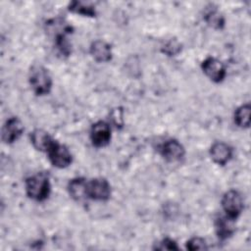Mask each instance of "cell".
I'll return each mask as SVG.
<instances>
[{
    "mask_svg": "<svg viewBox=\"0 0 251 251\" xmlns=\"http://www.w3.org/2000/svg\"><path fill=\"white\" fill-rule=\"evenodd\" d=\"M51 190L49 176L44 173H37L25 179L26 195L35 201L48 198Z\"/></svg>",
    "mask_w": 251,
    "mask_h": 251,
    "instance_id": "obj_1",
    "label": "cell"
},
{
    "mask_svg": "<svg viewBox=\"0 0 251 251\" xmlns=\"http://www.w3.org/2000/svg\"><path fill=\"white\" fill-rule=\"evenodd\" d=\"M29 83L36 95L48 94L52 87V78L48 70L42 66H33L29 72Z\"/></svg>",
    "mask_w": 251,
    "mask_h": 251,
    "instance_id": "obj_2",
    "label": "cell"
},
{
    "mask_svg": "<svg viewBox=\"0 0 251 251\" xmlns=\"http://www.w3.org/2000/svg\"><path fill=\"white\" fill-rule=\"evenodd\" d=\"M222 207L226 216L235 220L243 210V199L241 194L234 189L226 191L222 198Z\"/></svg>",
    "mask_w": 251,
    "mask_h": 251,
    "instance_id": "obj_3",
    "label": "cell"
},
{
    "mask_svg": "<svg viewBox=\"0 0 251 251\" xmlns=\"http://www.w3.org/2000/svg\"><path fill=\"white\" fill-rule=\"evenodd\" d=\"M86 195L87 198L97 200V201H106L111 196V185L105 178L96 177L89 181L86 184Z\"/></svg>",
    "mask_w": 251,
    "mask_h": 251,
    "instance_id": "obj_4",
    "label": "cell"
},
{
    "mask_svg": "<svg viewBox=\"0 0 251 251\" xmlns=\"http://www.w3.org/2000/svg\"><path fill=\"white\" fill-rule=\"evenodd\" d=\"M51 164L59 169L67 168L71 165L73 157L67 146L55 141L47 152Z\"/></svg>",
    "mask_w": 251,
    "mask_h": 251,
    "instance_id": "obj_5",
    "label": "cell"
},
{
    "mask_svg": "<svg viewBox=\"0 0 251 251\" xmlns=\"http://www.w3.org/2000/svg\"><path fill=\"white\" fill-rule=\"evenodd\" d=\"M201 69L203 73L214 82L223 81L226 74L223 63L214 57L206 58L201 64Z\"/></svg>",
    "mask_w": 251,
    "mask_h": 251,
    "instance_id": "obj_6",
    "label": "cell"
},
{
    "mask_svg": "<svg viewBox=\"0 0 251 251\" xmlns=\"http://www.w3.org/2000/svg\"><path fill=\"white\" fill-rule=\"evenodd\" d=\"M90 139L94 146L104 147L111 140V127L108 123L98 121L92 125L90 129Z\"/></svg>",
    "mask_w": 251,
    "mask_h": 251,
    "instance_id": "obj_7",
    "label": "cell"
},
{
    "mask_svg": "<svg viewBox=\"0 0 251 251\" xmlns=\"http://www.w3.org/2000/svg\"><path fill=\"white\" fill-rule=\"evenodd\" d=\"M24 125L17 117L9 118L2 127V140L6 144H11L18 140L24 132Z\"/></svg>",
    "mask_w": 251,
    "mask_h": 251,
    "instance_id": "obj_8",
    "label": "cell"
},
{
    "mask_svg": "<svg viewBox=\"0 0 251 251\" xmlns=\"http://www.w3.org/2000/svg\"><path fill=\"white\" fill-rule=\"evenodd\" d=\"M161 155L169 162L180 161L185 154L184 147L176 139H169L165 141L160 148Z\"/></svg>",
    "mask_w": 251,
    "mask_h": 251,
    "instance_id": "obj_9",
    "label": "cell"
},
{
    "mask_svg": "<svg viewBox=\"0 0 251 251\" xmlns=\"http://www.w3.org/2000/svg\"><path fill=\"white\" fill-rule=\"evenodd\" d=\"M211 158L218 165H226L232 158V148L222 141L215 142L210 148Z\"/></svg>",
    "mask_w": 251,
    "mask_h": 251,
    "instance_id": "obj_10",
    "label": "cell"
},
{
    "mask_svg": "<svg viewBox=\"0 0 251 251\" xmlns=\"http://www.w3.org/2000/svg\"><path fill=\"white\" fill-rule=\"evenodd\" d=\"M90 54L93 59L100 63L109 62L112 59V48L110 44H108L104 40H95L90 45Z\"/></svg>",
    "mask_w": 251,
    "mask_h": 251,
    "instance_id": "obj_11",
    "label": "cell"
},
{
    "mask_svg": "<svg viewBox=\"0 0 251 251\" xmlns=\"http://www.w3.org/2000/svg\"><path fill=\"white\" fill-rule=\"evenodd\" d=\"M30 142L35 149L47 153L55 140L44 129L36 128L30 132Z\"/></svg>",
    "mask_w": 251,
    "mask_h": 251,
    "instance_id": "obj_12",
    "label": "cell"
},
{
    "mask_svg": "<svg viewBox=\"0 0 251 251\" xmlns=\"http://www.w3.org/2000/svg\"><path fill=\"white\" fill-rule=\"evenodd\" d=\"M215 229L218 237L222 240L227 239L235 231L234 219L229 218L228 216H221L217 218L215 222Z\"/></svg>",
    "mask_w": 251,
    "mask_h": 251,
    "instance_id": "obj_13",
    "label": "cell"
},
{
    "mask_svg": "<svg viewBox=\"0 0 251 251\" xmlns=\"http://www.w3.org/2000/svg\"><path fill=\"white\" fill-rule=\"evenodd\" d=\"M47 32L55 39L61 35H68L73 32V27L68 25L63 19H53L46 23Z\"/></svg>",
    "mask_w": 251,
    "mask_h": 251,
    "instance_id": "obj_14",
    "label": "cell"
},
{
    "mask_svg": "<svg viewBox=\"0 0 251 251\" xmlns=\"http://www.w3.org/2000/svg\"><path fill=\"white\" fill-rule=\"evenodd\" d=\"M86 184L87 180L83 177H75L71 179L68 184V191L71 197L77 201L86 198Z\"/></svg>",
    "mask_w": 251,
    "mask_h": 251,
    "instance_id": "obj_15",
    "label": "cell"
},
{
    "mask_svg": "<svg viewBox=\"0 0 251 251\" xmlns=\"http://www.w3.org/2000/svg\"><path fill=\"white\" fill-rule=\"evenodd\" d=\"M204 20L210 26L217 29H221L225 25L224 17L218 11L217 7H214L213 5H211L210 7H207L204 13Z\"/></svg>",
    "mask_w": 251,
    "mask_h": 251,
    "instance_id": "obj_16",
    "label": "cell"
},
{
    "mask_svg": "<svg viewBox=\"0 0 251 251\" xmlns=\"http://www.w3.org/2000/svg\"><path fill=\"white\" fill-rule=\"evenodd\" d=\"M69 11L75 13V14L87 16V17H95V15H96L95 7L92 4L86 3L83 1L71 2L69 4Z\"/></svg>",
    "mask_w": 251,
    "mask_h": 251,
    "instance_id": "obj_17",
    "label": "cell"
},
{
    "mask_svg": "<svg viewBox=\"0 0 251 251\" xmlns=\"http://www.w3.org/2000/svg\"><path fill=\"white\" fill-rule=\"evenodd\" d=\"M250 104H244L238 107L234 112V123L239 127H249L250 126Z\"/></svg>",
    "mask_w": 251,
    "mask_h": 251,
    "instance_id": "obj_18",
    "label": "cell"
},
{
    "mask_svg": "<svg viewBox=\"0 0 251 251\" xmlns=\"http://www.w3.org/2000/svg\"><path fill=\"white\" fill-rule=\"evenodd\" d=\"M181 51V44L176 38H171L162 46V52L168 56H176Z\"/></svg>",
    "mask_w": 251,
    "mask_h": 251,
    "instance_id": "obj_19",
    "label": "cell"
},
{
    "mask_svg": "<svg viewBox=\"0 0 251 251\" xmlns=\"http://www.w3.org/2000/svg\"><path fill=\"white\" fill-rule=\"evenodd\" d=\"M55 46L59 53L63 56H69L71 54V43L69 42L67 35H61L54 39Z\"/></svg>",
    "mask_w": 251,
    "mask_h": 251,
    "instance_id": "obj_20",
    "label": "cell"
},
{
    "mask_svg": "<svg viewBox=\"0 0 251 251\" xmlns=\"http://www.w3.org/2000/svg\"><path fill=\"white\" fill-rule=\"evenodd\" d=\"M186 248L188 250L195 251V250H206V249H208V246H207L205 239L196 236V237L190 238L186 242Z\"/></svg>",
    "mask_w": 251,
    "mask_h": 251,
    "instance_id": "obj_21",
    "label": "cell"
},
{
    "mask_svg": "<svg viewBox=\"0 0 251 251\" xmlns=\"http://www.w3.org/2000/svg\"><path fill=\"white\" fill-rule=\"evenodd\" d=\"M157 250H177L178 247L175 240L166 237L160 240L158 243H156V246L154 247Z\"/></svg>",
    "mask_w": 251,
    "mask_h": 251,
    "instance_id": "obj_22",
    "label": "cell"
}]
</instances>
